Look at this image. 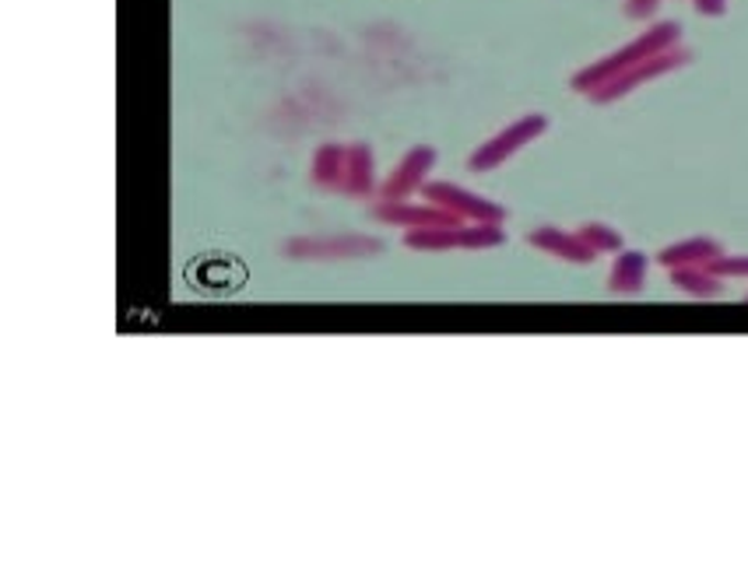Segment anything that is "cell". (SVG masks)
I'll use <instances>...</instances> for the list:
<instances>
[{
	"label": "cell",
	"instance_id": "cell-12",
	"mask_svg": "<svg viewBox=\"0 0 748 561\" xmlns=\"http://www.w3.org/2000/svg\"><path fill=\"white\" fill-rule=\"evenodd\" d=\"M345 148H348V144L324 141L313 152L310 179H313L320 190H342V179H345Z\"/></svg>",
	"mask_w": 748,
	"mask_h": 561
},
{
	"label": "cell",
	"instance_id": "cell-18",
	"mask_svg": "<svg viewBox=\"0 0 748 561\" xmlns=\"http://www.w3.org/2000/svg\"><path fill=\"white\" fill-rule=\"evenodd\" d=\"M724 8H727V0H696V11L700 14H710V18L724 14Z\"/></svg>",
	"mask_w": 748,
	"mask_h": 561
},
{
	"label": "cell",
	"instance_id": "cell-17",
	"mask_svg": "<svg viewBox=\"0 0 748 561\" xmlns=\"http://www.w3.org/2000/svg\"><path fill=\"white\" fill-rule=\"evenodd\" d=\"M654 11H657V0H629V4H626L629 18H650Z\"/></svg>",
	"mask_w": 748,
	"mask_h": 561
},
{
	"label": "cell",
	"instance_id": "cell-6",
	"mask_svg": "<svg viewBox=\"0 0 748 561\" xmlns=\"http://www.w3.org/2000/svg\"><path fill=\"white\" fill-rule=\"evenodd\" d=\"M689 60H692V53H689V49L671 46V49L657 53V57H650V60L633 64L629 70H622V75H615L612 81H604L601 88H594V92H591V102L609 105V102H615V99H622V96H629L633 88L647 85V81H654V78H661V75H668V70H679V67L689 64Z\"/></svg>",
	"mask_w": 748,
	"mask_h": 561
},
{
	"label": "cell",
	"instance_id": "cell-9",
	"mask_svg": "<svg viewBox=\"0 0 748 561\" xmlns=\"http://www.w3.org/2000/svg\"><path fill=\"white\" fill-rule=\"evenodd\" d=\"M380 190L377 183V155H372L369 144H348L345 148V179H342V193L355 197V201H366Z\"/></svg>",
	"mask_w": 748,
	"mask_h": 561
},
{
	"label": "cell",
	"instance_id": "cell-1",
	"mask_svg": "<svg viewBox=\"0 0 748 561\" xmlns=\"http://www.w3.org/2000/svg\"><path fill=\"white\" fill-rule=\"evenodd\" d=\"M679 32H682L679 22H661V25L647 29L629 46L615 49L612 57H604V60H598L591 67H583L580 75H573V88H577V92H583V96H591L594 88H601L604 81H612L615 75H622V70H629L633 64L650 60V57H657V53L679 46Z\"/></svg>",
	"mask_w": 748,
	"mask_h": 561
},
{
	"label": "cell",
	"instance_id": "cell-15",
	"mask_svg": "<svg viewBox=\"0 0 748 561\" xmlns=\"http://www.w3.org/2000/svg\"><path fill=\"white\" fill-rule=\"evenodd\" d=\"M580 235L587 239V246L598 253V257H601V253L626 249V239H622V232L612 228V225H604V222H587V225H580Z\"/></svg>",
	"mask_w": 748,
	"mask_h": 561
},
{
	"label": "cell",
	"instance_id": "cell-16",
	"mask_svg": "<svg viewBox=\"0 0 748 561\" xmlns=\"http://www.w3.org/2000/svg\"><path fill=\"white\" fill-rule=\"evenodd\" d=\"M706 267L714 270L717 278H724V281H732V278L748 281V253H721V257L710 260Z\"/></svg>",
	"mask_w": 748,
	"mask_h": 561
},
{
	"label": "cell",
	"instance_id": "cell-13",
	"mask_svg": "<svg viewBox=\"0 0 748 561\" xmlns=\"http://www.w3.org/2000/svg\"><path fill=\"white\" fill-rule=\"evenodd\" d=\"M668 274L671 284L689 299H717L724 292V278H717L710 267H674Z\"/></svg>",
	"mask_w": 748,
	"mask_h": 561
},
{
	"label": "cell",
	"instance_id": "cell-3",
	"mask_svg": "<svg viewBox=\"0 0 748 561\" xmlns=\"http://www.w3.org/2000/svg\"><path fill=\"white\" fill-rule=\"evenodd\" d=\"M545 131H548V116H542V113H527L521 120H513L499 134H492L485 144H478L468 158V169L471 172H495L499 166H506L513 155H521L531 141H538Z\"/></svg>",
	"mask_w": 748,
	"mask_h": 561
},
{
	"label": "cell",
	"instance_id": "cell-10",
	"mask_svg": "<svg viewBox=\"0 0 748 561\" xmlns=\"http://www.w3.org/2000/svg\"><path fill=\"white\" fill-rule=\"evenodd\" d=\"M647 270H650V257L639 249H618L612 270H609V292L612 295H639L647 284Z\"/></svg>",
	"mask_w": 748,
	"mask_h": 561
},
{
	"label": "cell",
	"instance_id": "cell-7",
	"mask_svg": "<svg viewBox=\"0 0 748 561\" xmlns=\"http://www.w3.org/2000/svg\"><path fill=\"white\" fill-rule=\"evenodd\" d=\"M372 218H377L380 225H394V228H443V225H460L457 214L443 211L439 204H429L422 197L418 201H377V207H372Z\"/></svg>",
	"mask_w": 748,
	"mask_h": 561
},
{
	"label": "cell",
	"instance_id": "cell-14",
	"mask_svg": "<svg viewBox=\"0 0 748 561\" xmlns=\"http://www.w3.org/2000/svg\"><path fill=\"white\" fill-rule=\"evenodd\" d=\"M465 225V222H460ZM460 225H443V228H408L404 246L418 253H450L460 249Z\"/></svg>",
	"mask_w": 748,
	"mask_h": 561
},
{
	"label": "cell",
	"instance_id": "cell-8",
	"mask_svg": "<svg viewBox=\"0 0 748 561\" xmlns=\"http://www.w3.org/2000/svg\"><path fill=\"white\" fill-rule=\"evenodd\" d=\"M527 243L534 249H542L545 257H556V260H566V263H594L598 260V253L587 246V239L580 232H566L559 225H538V228H531L527 235Z\"/></svg>",
	"mask_w": 748,
	"mask_h": 561
},
{
	"label": "cell",
	"instance_id": "cell-5",
	"mask_svg": "<svg viewBox=\"0 0 748 561\" xmlns=\"http://www.w3.org/2000/svg\"><path fill=\"white\" fill-rule=\"evenodd\" d=\"M436 166V148L433 144H415V148H408L398 166L383 176V183L377 190V201H412L415 193H422V187L429 183V172Z\"/></svg>",
	"mask_w": 748,
	"mask_h": 561
},
{
	"label": "cell",
	"instance_id": "cell-2",
	"mask_svg": "<svg viewBox=\"0 0 748 561\" xmlns=\"http://www.w3.org/2000/svg\"><path fill=\"white\" fill-rule=\"evenodd\" d=\"M387 249L383 239L362 232H337V235H292L281 243V253L289 260H362V257H380Z\"/></svg>",
	"mask_w": 748,
	"mask_h": 561
},
{
	"label": "cell",
	"instance_id": "cell-11",
	"mask_svg": "<svg viewBox=\"0 0 748 561\" xmlns=\"http://www.w3.org/2000/svg\"><path fill=\"white\" fill-rule=\"evenodd\" d=\"M724 246L710 235H692V239H679L657 253V263L674 270V267H706L710 260H717Z\"/></svg>",
	"mask_w": 748,
	"mask_h": 561
},
{
	"label": "cell",
	"instance_id": "cell-4",
	"mask_svg": "<svg viewBox=\"0 0 748 561\" xmlns=\"http://www.w3.org/2000/svg\"><path fill=\"white\" fill-rule=\"evenodd\" d=\"M422 197L429 204H439L443 211L457 214L460 222H506V207L489 201V197L475 193L460 183H450V179H429L422 187Z\"/></svg>",
	"mask_w": 748,
	"mask_h": 561
}]
</instances>
